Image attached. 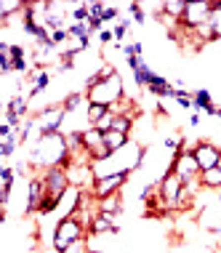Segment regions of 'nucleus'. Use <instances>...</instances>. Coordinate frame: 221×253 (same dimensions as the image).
<instances>
[{
  "label": "nucleus",
  "mask_w": 221,
  "mask_h": 253,
  "mask_svg": "<svg viewBox=\"0 0 221 253\" xmlns=\"http://www.w3.org/2000/svg\"><path fill=\"white\" fill-rule=\"evenodd\" d=\"M30 166L32 168H53V166H70V149H67L64 133H48L30 147Z\"/></svg>",
  "instance_id": "1"
},
{
  "label": "nucleus",
  "mask_w": 221,
  "mask_h": 253,
  "mask_svg": "<svg viewBox=\"0 0 221 253\" xmlns=\"http://www.w3.org/2000/svg\"><path fill=\"white\" fill-rule=\"evenodd\" d=\"M88 235V227L80 221L78 216H67V218H59V224L53 227V237H51V245L56 253H64L72 243L83 240Z\"/></svg>",
  "instance_id": "2"
},
{
  "label": "nucleus",
  "mask_w": 221,
  "mask_h": 253,
  "mask_svg": "<svg viewBox=\"0 0 221 253\" xmlns=\"http://www.w3.org/2000/svg\"><path fill=\"white\" fill-rule=\"evenodd\" d=\"M88 101H93V104H104L112 109L120 99H126V88H123V78L120 75H112L109 80H99L93 88H88L86 91Z\"/></svg>",
  "instance_id": "3"
},
{
  "label": "nucleus",
  "mask_w": 221,
  "mask_h": 253,
  "mask_svg": "<svg viewBox=\"0 0 221 253\" xmlns=\"http://www.w3.org/2000/svg\"><path fill=\"white\" fill-rule=\"evenodd\" d=\"M43 184H45V192L51 197H64L67 189H70V176H67V166H53V168H45L43 173Z\"/></svg>",
  "instance_id": "4"
},
{
  "label": "nucleus",
  "mask_w": 221,
  "mask_h": 253,
  "mask_svg": "<svg viewBox=\"0 0 221 253\" xmlns=\"http://www.w3.org/2000/svg\"><path fill=\"white\" fill-rule=\"evenodd\" d=\"M35 118H38V126H40V131H43V136L59 133L61 126H64V120H67V109H64V104H48V107H43V112L35 115Z\"/></svg>",
  "instance_id": "5"
},
{
  "label": "nucleus",
  "mask_w": 221,
  "mask_h": 253,
  "mask_svg": "<svg viewBox=\"0 0 221 253\" xmlns=\"http://www.w3.org/2000/svg\"><path fill=\"white\" fill-rule=\"evenodd\" d=\"M168 170H174L181 181H195V179H200V173H203L192 152H178L176 157H171Z\"/></svg>",
  "instance_id": "6"
},
{
  "label": "nucleus",
  "mask_w": 221,
  "mask_h": 253,
  "mask_svg": "<svg viewBox=\"0 0 221 253\" xmlns=\"http://www.w3.org/2000/svg\"><path fill=\"white\" fill-rule=\"evenodd\" d=\"M211 0H186V11H184V19H181V27L186 30H195L200 24H208V16H211Z\"/></svg>",
  "instance_id": "7"
},
{
  "label": "nucleus",
  "mask_w": 221,
  "mask_h": 253,
  "mask_svg": "<svg viewBox=\"0 0 221 253\" xmlns=\"http://www.w3.org/2000/svg\"><path fill=\"white\" fill-rule=\"evenodd\" d=\"M67 176H70V187L86 189V192H91L96 184L93 163H70L67 166Z\"/></svg>",
  "instance_id": "8"
},
{
  "label": "nucleus",
  "mask_w": 221,
  "mask_h": 253,
  "mask_svg": "<svg viewBox=\"0 0 221 253\" xmlns=\"http://www.w3.org/2000/svg\"><path fill=\"white\" fill-rule=\"evenodd\" d=\"M157 189H160V197L168 203V208L176 211V203H178V197H181L184 181L178 179L174 170H165V173L160 176V181H157Z\"/></svg>",
  "instance_id": "9"
},
{
  "label": "nucleus",
  "mask_w": 221,
  "mask_h": 253,
  "mask_svg": "<svg viewBox=\"0 0 221 253\" xmlns=\"http://www.w3.org/2000/svg\"><path fill=\"white\" fill-rule=\"evenodd\" d=\"M83 133V147L88 149V155L93 157V163H99V160H107L109 155V149H107V144H104V133L99 131V128H86V131H80Z\"/></svg>",
  "instance_id": "10"
},
{
  "label": "nucleus",
  "mask_w": 221,
  "mask_h": 253,
  "mask_svg": "<svg viewBox=\"0 0 221 253\" xmlns=\"http://www.w3.org/2000/svg\"><path fill=\"white\" fill-rule=\"evenodd\" d=\"M192 155H195L200 170H208V168H216L219 155H221V147L213 144V141H208V139H203V141H195V149H192Z\"/></svg>",
  "instance_id": "11"
},
{
  "label": "nucleus",
  "mask_w": 221,
  "mask_h": 253,
  "mask_svg": "<svg viewBox=\"0 0 221 253\" xmlns=\"http://www.w3.org/2000/svg\"><path fill=\"white\" fill-rule=\"evenodd\" d=\"M131 179V173H117V176H104V179H96L91 195L96 200H104L109 195H117L123 187H126V181Z\"/></svg>",
  "instance_id": "12"
},
{
  "label": "nucleus",
  "mask_w": 221,
  "mask_h": 253,
  "mask_svg": "<svg viewBox=\"0 0 221 253\" xmlns=\"http://www.w3.org/2000/svg\"><path fill=\"white\" fill-rule=\"evenodd\" d=\"M45 184H43V176H32L30 184H27V211L24 213L27 216H32V213H38L40 211V203L45 200Z\"/></svg>",
  "instance_id": "13"
},
{
  "label": "nucleus",
  "mask_w": 221,
  "mask_h": 253,
  "mask_svg": "<svg viewBox=\"0 0 221 253\" xmlns=\"http://www.w3.org/2000/svg\"><path fill=\"white\" fill-rule=\"evenodd\" d=\"M30 101H32L30 96H24V93H16V96H13L8 104H5V112H8L16 123H22L24 118H30Z\"/></svg>",
  "instance_id": "14"
},
{
  "label": "nucleus",
  "mask_w": 221,
  "mask_h": 253,
  "mask_svg": "<svg viewBox=\"0 0 221 253\" xmlns=\"http://www.w3.org/2000/svg\"><path fill=\"white\" fill-rule=\"evenodd\" d=\"M27 80H30V91H27V96L35 99L51 85V70H32V75Z\"/></svg>",
  "instance_id": "15"
},
{
  "label": "nucleus",
  "mask_w": 221,
  "mask_h": 253,
  "mask_svg": "<svg viewBox=\"0 0 221 253\" xmlns=\"http://www.w3.org/2000/svg\"><path fill=\"white\" fill-rule=\"evenodd\" d=\"M13 179H16V173H13L11 166H0V203H3V208H8V200H11V187H13Z\"/></svg>",
  "instance_id": "16"
},
{
  "label": "nucleus",
  "mask_w": 221,
  "mask_h": 253,
  "mask_svg": "<svg viewBox=\"0 0 221 253\" xmlns=\"http://www.w3.org/2000/svg\"><path fill=\"white\" fill-rule=\"evenodd\" d=\"M192 96H195V109H197V112H205V115H211V118H216L219 107L213 104L211 91H205V88H197V91H192Z\"/></svg>",
  "instance_id": "17"
},
{
  "label": "nucleus",
  "mask_w": 221,
  "mask_h": 253,
  "mask_svg": "<svg viewBox=\"0 0 221 253\" xmlns=\"http://www.w3.org/2000/svg\"><path fill=\"white\" fill-rule=\"evenodd\" d=\"M184 11H186V0H165V3H163V13H160V16L171 19V22H176V24H181Z\"/></svg>",
  "instance_id": "18"
},
{
  "label": "nucleus",
  "mask_w": 221,
  "mask_h": 253,
  "mask_svg": "<svg viewBox=\"0 0 221 253\" xmlns=\"http://www.w3.org/2000/svg\"><path fill=\"white\" fill-rule=\"evenodd\" d=\"M99 203V213H109V216H120L123 213V195H109L104 200H96Z\"/></svg>",
  "instance_id": "19"
},
{
  "label": "nucleus",
  "mask_w": 221,
  "mask_h": 253,
  "mask_svg": "<svg viewBox=\"0 0 221 253\" xmlns=\"http://www.w3.org/2000/svg\"><path fill=\"white\" fill-rule=\"evenodd\" d=\"M104 144H107V149L109 152H120L123 147H128L131 144V136H126V133H117V131H107L104 133Z\"/></svg>",
  "instance_id": "20"
},
{
  "label": "nucleus",
  "mask_w": 221,
  "mask_h": 253,
  "mask_svg": "<svg viewBox=\"0 0 221 253\" xmlns=\"http://www.w3.org/2000/svg\"><path fill=\"white\" fill-rule=\"evenodd\" d=\"M200 184H203V189H221V170L219 168H208L200 173Z\"/></svg>",
  "instance_id": "21"
},
{
  "label": "nucleus",
  "mask_w": 221,
  "mask_h": 253,
  "mask_svg": "<svg viewBox=\"0 0 221 253\" xmlns=\"http://www.w3.org/2000/svg\"><path fill=\"white\" fill-rule=\"evenodd\" d=\"M211 16H208V27L213 32V38L221 40V0H211Z\"/></svg>",
  "instance_id": "22"
},
{
  "label": "nucleus",
  "mask_w": 221,
  "mask_h": 253,
  "mask_svg": "<svg viewBox=\"0 0 221 253\" xmlns=\"http://www.w3.org/2000/svg\"><path fill=\"white\" fill-rule=\"evenodd\" d=\"M133 126H136V118H133V115H115V123H112V131H117V133H126V136H131V131H133Z\"/></svg>",
  "instance_id": "23"
},
{
  "label": "nucleus",
  "mask_w": 221,
  "mask_h": 253,
  "mask_svg": "<svg viewBox=\"0 0 221 253\" xmlns=\"http://www.w3.org/2000/svg\"><path fill=\"white\" fill-rule=\"evenodd\" d=\"M109 112V107H104V104H93V101H88V107H86V123L88 126H96L104 115Z\"/></svg>",
  "instance_id": "24"
},
{
  "label": "nucleus",
  "mask_w": 221,
  "mask_h": 253,
  "mask_svg": "<svg viewBox=\"0 0 221 253\" xmlns=\"http://www.w3.org/2000/svg\"><path fill=\"white\" fill-rule=\"evenodd\" d=\"M0 72L3 75L13 72V59H11V45L8 43H0Z\"/></svg>",
  "instance_id": "25"
},
{
  "label": "nucleus",
  "mask_w": 221,
  "mask_h": 253,
  "mask_svg": "<svg viewBox=\"0 0 221 253\" xmlns=\"http://www.w3.org/2000/svg\"><path fill=\"white\" fill-rule=\"evenodd\" d=\"M112 123H115V112L109 109V112H107V115H104V118H101L99 123H96L93 128H99L101 133H107V131H112Z\"/></svg>",
  "instance_id": "26"
},
{
  "label": "nucleus",
  "mask_w": 221,
  "mask_h": 253,
  "mask_svg": "<svg viewBox=\"0 0 221 253\" xmlns=\"http://www.w3.org/2000/svg\"><path fill=\"white\" fill-rule=\"evenodd\" d=\"M64 253H91V245H88V235L83 237V240L72 243V245H70V248H67Z\"/></svg>",
  "instance_id": "27"
},
{
  "label": "nucleus",
  "mask_w": 221,
  "mask_h": 253,
  "mask_svg": "<svg viewBox=\"0 0 221 253\" xmlns=\"http://www.w3.org/2000/svg\"><path fill=\"white\" fill-rule=\"evenodd\" d=\"M99 40H101V43H104V45H109V43H112V40H115V32H112V30H107V27H104V30L99 32Z\"/></svg>",
  "instance_id": "28"
},
{
  "label": "nucleus",
  "mask_w": 221,
  "mask_h": 253,
  "mask_svg": "<svg viewBox=\"0 0 221 253\" xmlns=\"http://www.w3.org/2000/svg\"><path fill=\"white\" fill-rule=\"evenodd\" d=\"M200 120H203V115H200V112H189V126H192V128H197Z\"/></svg>",
  "instance_id": "29"
},
{
  "label": "nucleus",
  "mask_w": 221,
  "mask_h": 253,
  "mask_svg": "<svg viewBox=\"0 0 221 253\" xmlns=\"http://www.w3.org/2000/svg\"><path fill=\"white\" fill-rule=\"evenodd\" d=\"M216 168H219V170H221V155H219V163H216Z\"/></svg>",
  "instance_id": "30"
},
{
  "label": "nucleus",
  "mask_w": 221,
  "mask_h": 253,
  "mask_svg": "<svg viewBox=\"0 0 221 253\" xmlns=\"http://www.w3.org/2000/svg\"><path fill=\"white\" fill-rule=\"evenodd\" d=\"M216 118H219V120H221V107H219V112H216Z\"/></svg>",
  "instance_id": "31"
},
{
  "label": "nucleus",
  "mask_w": 221,
  "mask_h": 253,
  "mask_svg": "<svg viewBox=\"0 0 221 253\" xmlns=\"http://www.w3.org/2000/svg\"><path fill=\"white\" fill-rule=\"evenodd\" d=\"M216 195H219V205H221V189H219V192H216Z\"/></svg>",
  "instance_id": "32"
},
{
  "label": "nucleus",
  "mask_w": 221,
  "mask_h": 253,
  "mask_svg": "<svg viewBox=\"0 0 221 253\" xmlns=\"http://www.w3.org/2000/svg\"><path fill=\"white\" fill-rule=\"evenodd\" d=\"M91 253H101V251H91Z\"/></svg>",
  "instance_id": "33"
}]
</instances>
